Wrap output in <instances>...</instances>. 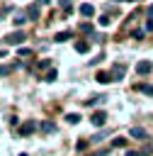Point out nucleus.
Returning a JSON list of instances; mask_svg holds the SVG:
<instances>
[{"label": "nucleus", "mask_w": 153, "mask_h": 156, "mask_svg": "<svg viewBox=\"0 0 153 156\" xmlns=\"http://www.w3.org/2000/svg\"><path fill=\"white\" fill-rule=\"evenodd\" d=\"M90 122H92L95 127H104V122H107V112H104V110H97V112H92Z\"/></svg>", "instance_id": "f03ea898"}, {"label": "nucleus", "mask_w": 153, "mask_h": 156, "mask_svg": "<svg viewBox=\"0 0 153 156\" xmlns=\"http://www.w3.org/2000/svg\"><path fill=\"white\" fill-rule=\"evenodd\" d=\"M66 122H68V124H78V122H80V115H78V112H68V115H66Z\"/></svg>", "instance_id": "f8f14e48"}, {"label": "nucleus", "mask_w": 153, "mask_h": 156, "mask_svg": "<svg viewBox=\"0 0 153 156\" xmlns=\"http://www.w3.org/2000/svg\"><path fill=\"white\" fill-rule=\"evenodd\" d=\"M49 66H51V61H49V58H44V61H39V68H41V71H44V68H49Z\"/></svg>", "instance_id": "5701e85b"}, {"label": "nucleus", "mask_w": 153, "mask_h": 156, "mask_svg": "<svg viewBox=\"0 0 153 156\" xmlns=\"http://www.w3.org/2000/svg\"><path fill=\"white\" fill-rule=\"evenodd\" d=\"M19 156H27V154H19Z\"/></svg>", "instance_id": "cd10ccee"}, {"label": "nucleus", "mask_w": 153, "mask_h": 156, "mask_svg": "<svg viewBox=\"0 0 153 156\" xmlns=\"http://www.w3.org/2000/svg\"><path fill=\"white\" fill-rule=\"evenodd\" d=\"M151 71H153V63H151V61H138V63H136V73H138V76H148Z\"/></svg>", "instance_id": "20e7f679"}, {"label": "nucleus", "mask_w": 153, "mask_h": 156, "mask_svg": "<svg viewBox=\"0 0 153 156\" xmlns=\"http://www.w3.org/2000/svg\"><path fill=\"white\" fill-rule=\"evenodd\" d=\"M24 39H27V34H24L22 29H17V32L7 34V44H19V41H24Z\"/></svg>", "instance_id": "39448f33"}, {"label": "nucleus", "mask_w": 153, "mask_h": 156, "mask_svg": "<svg viewBox=\"0 0 153 156\" xmlns=\"http://www.w3.org/2000/svg\"><path fill=\"white\" fill-rule=\"evenodd\" d=\"M97 24H100V27H109L112 22H109V17H107V15H100V22H97Z\"/></svg>", "instance_id": "aec40b11"}, {"label": "nucleus", "mask_w": 153, "mask_h": 156, "mask_svg": "<svg viewBox=\"0 0 153 156\" xmlns=\"http://www.w3.org/2000/svg\"><path fill=\"white\" fill-rule=\"evenodd\" d=\"M136 90H143L146 95H153V85H148V83L146 85H136Z\"/></svg>", "instance_id": "6ab92c4d"}, {"label": "nucleus", "mask_w": 153, "mask_h": 156, "mask_svg": "<svg viewBox=\"0 0 153 156\" xmlns=\"http://www.w3.org/2000/svg\"><path fill=\"white\" fill-rule=\"evenodd\" d=\"M95 80H97V83H102V85H107V83H114V78H112V73H107V71H97V76H95Z\"/></svg>", "instance_id": "423d86ee"}, {"label": "nucleus", "mask_w": 153, "mask_h": 156, "mask_svg": "<svg viewBox=\"0 0 153 156\" xmlns=\"http://www.w3.org/2000/svg\"><path fill=\"white\" fill-rule=\"evenodd\" d=\"M131 136H134V139H146L148 134H146L143 127H131Z\"/></svg>", "instance_id": "6e6552de"}, {"label": "nucleus", "mask_w": 153, "mask_h": 156, "mask_svg": "<svg viewBox=\"0 0 153 156\" xmlns=\"http://www.w3.org/2000/svg\"><path fill=\"white\" fill-rule=\"evenodd\" d=\"M56 76H58V73H56V68H51V71L44 76V80H46V83H53V80H56Z\"/></svg>", "instance_id": "2eb2a0df"}, {"label": "nucleus", "mask_w": 153, "mask_h": 156, "mask_svg": "<svg viewBox=\"0 0 153 156\" xmlns=\"http://www.w3.org/2000/svg\"><path fill=\"white\" fill-rule=\"evenodd\" d=\"M148 20H153V5L148 7Z\"/></svg>", "instance_id": "a878e982"}, {"label": "nucleus", "mask_w": 153, "mask_h": 156, "mask_svg": "<svg viewBox=\"0 0 153 156\" xmlns=\"http://www.w3.org/2000/svg\"><path fill=\"white\" fill-rule=\"evenodd\" d=\"M39 5H49V0H39Z\"/></svg>", "instance_id": "bb28decb"}, {"label": "nucleus", "mask_w": 153, "mask_h": 156, "mask_svg": "<svg viewBox=\"0 0 153 156\" xmlns=\"http://www.w3.org/2000/svg\"><path fill=\"white\" fill-rule=\"evenodd\" d=\"M75 51H78V54H87V51H90V44H87V41H75Z\"/></svg>", "instance_id": "9d476101"}, {"label": "nucleus", "mask_w": 153, "mask_h": 156, "mask_svg": "<svg viewBox=\"0 0 153 156\" xmlns=\"http://www.w3.org/2000/svg\"><path fill=\"white\" fill-rule=\"evenodd\" d=\"M36 127H39V124H36L34 119H27L24 124H19V134H22V136H29V134L36 132Z\"/></svg>", "instance_id": "f257e3e1"}, {"label": "nucleus", "mask_w": 153, "mask_h": 156, "mask_svg": "<svg viewBox=\"0 0 153 156\" xmlns=\"http://www.w3.org/2000/svg\"><path fill=\"white\" fill-rule=\"evenodd\" d=\"M70 37H73V34H70V32H58V34H56V37H53V41H68V39H70Z\"/></svg>", "instance_id": "ddd939ff"}, {"label": "nucleus", "mask_w": 153, "mask_h": 156, "mask_svg": "<svg viewBox=\"0 0 153 156\" xmlns=\"http://www.w3.org/2000/svg\"><path fill=\"white\" fill-rule=\"evenodd\" d=\"M75 149H78V151H85V149H87V141H85V139H80V141L75 144Z\"/></svg>", "instance_id": "4be33fe9"}, {"label": "nucleus", "mask_w": 153, "mask_h": 156, "mask_svg": "<svg viewBox=\"0 0 153 156\" xmlns=\"http://www.w3.org/2000/svg\"><path fill=\"white\" fill-rule=\"evenodd\" d=\"M112 146H114V149H119V146H126V139H124V136H117V139H112Z\"/></svg>", "instance_id": "dca6fc26"}, {"label": "nucleus", "mask_w": 153, "mask_h": 156, "mask_svg": "<svg viewBox=\"0 0 153 156\" xmlns=\"http://www.w3.org/2000/svg\"><path fill=\"white\" fill-rule=\"evenodd\" d=\"M126 156H141L138 151H126Z\"/></svg>", "instance_id": "393cba45"}, {"label": "nucleus", "mask_w": 153, "mask_h": 156, "mask_svg": "<svg viewBox=\"0 0 153 156\" xmlns=\"http://www.w3.org/2000/svg\"><path fill=\"white\" fill-rule=\"evenodd\" d=\"M27 15H29V20H36V17H39V7H36V5H32V7L27 10Z\"/></svg>", "instance_id": "4468645a"}, {"label": "nucleus", "mask_w": 153, "mask_h": 156, "mask_svg": "<svg viewBox=\"0 0 153 156\" xmlns=\"http://www.w3.org/2000/svg\"><path fill=\"white\" fill-rule=\"evenodd\" d=\"M27 17H29V15H24V12H17V15H15V20H12V24H17V27H22V24L27 22Z\"/></svg>", "instance_id": "1a4fd4ad"}, {"label": "nucleus", "mask_w": 153, "mask_h": 156, "mask_svg": "<svg viewBox=\"0 0 153 156\" xmlns=\"http://www.w3.org/2000/svg\"><path fill=\"white\" fill-rule=\"evenodd\" d=\"M17 66H19V63H10V66H0V76H7V73H10L12 68H17Z\"/></svg>", "instance_id": "f3484780"}, {"label": "nucleus", "mask_w": 153, "mask_h": 156, "mask_svg": "<svg viewBox=\"0 0 153 156\" xmlns=\"http://www.w3.org/2000/svg\"><path fill=\"white\" fill-rule=\"evenodd\" d=\"M131 37H134V39H143V37H146V32H143V29H134V32H131Z\"/></svg>", "instance_id": "412c9836"}, {"label": "nucleus", "mask_w": 153, "mask_h": 156, "mask_svg": "<svg viewBox=\"0 0 153 156\" xmlns=\"http://www.w3.org/2000/svg\"><path fill=\"white\" fill-rule=\"evenodd\" d=\"M146 32H153V20H148V22H146Z\"/></svg>", "instance_id": "b1692460"}, {"label": "nucleus", "mask_w": 153, "mask_h": 156, "mask_svg": "<svg viewBox=\"0 0 153 156\" xmlns=\"http://www.w3.org/2000/svg\"><path fill=\"white\" fill-rule=\"evenodd\" d=\"M109 73H112V78H114V80H121V78L126 76V66H124V63H114Z\"/></svg>", "instance_id": "7ed1b4c3"}, {"label": "nucleus", "mask_w": 153, "mask_h": 156, "mask_svg": "<svg viewBox=\"0 0 153 156\" xmlns=\"http://www.w3.org/2000/svg\"><path fill=\"white\" fill-rule=\"evenodd\" d=\"M80 15H83V17H92V15H95V7H92L90 2H83V5H80Z\"/></svg>", "instance_id": "0eeeda50"}, {"label": "nucleus", "mask_w": 153, "mask_h": 156, "mask_svg": "<svg viewBox=\"0 0 153 156\" xmlns=\"http://www.w3.org/2000/svg\"><path fill=\"white\" fill-rule=\"evenodd\" d=\"M80 32H83V34H90V32H92V24H90V22H80Z\"/></svg>", "instance_id": "a211bd4d"}, {"label": "nucleus", "mask_w": 153, "mask_h": 156, "mask_svg": "<svg viewBox=\"0 0 153 156\" xmlns=\"http://www.w3.org/2000/svg\"><path fill=\"white\" fill-rule=\"evenodd\" d=\"M39 129H41L44 134H51V132H56V127H53V122H41V124H39Z\"/></svg>", "instance_id": "9b49d317"}]
</instances>
